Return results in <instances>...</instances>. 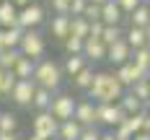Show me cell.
Masks as SVG:
<instances>
[{"label": "cell", "instance_id": "obj_1", "mask_svg": "<svg viewBox=\"0 0 150 140\" xmlns=\"http://www.w3.org/2000/svg\"><path fill=\"white\" fill-rule=\"evenodd\" d=\"M127 88L117 80L114 73H96L93 83L88 86V96L96 104H114V101H119V96Z\"/></svg>", "mask_w": 150, "mask_h": 140}, {"label": "cell", "instance_id": "obj_2", "mask_svg": "<svg viewBox=\"0 0 150 140\" xmlns=\"http://www.w3.org/2000/svg\"><path fill=\"white\" fill-rule=\"evenodd\" d=\"M34 83L36 86H42V88H49V91H57L62 86V68L57 65L54 60H49V57H42V60H36V68H34Z\"/></svg>", "mask_w": 150, "mask_h": 140}, {"label": "cell", "instance_id": "obj_3", "mask_svg": "<svg viewBox=\"0 0 150 140\" xmlns=\"http://www.w3.org/2000/svg\"><path fill=\"white\" fill-rule=\"evenodd\" d=\"M18 52H21L23 57H31V60H42L44 52H47L44 34L39 29H23L21 42H18Z\"/></svg>", "mask_w": 150, "mask_h": 140}, {"label": "cell", "instance_id": "obj_4", "mask_svg": "<svg viewBox=\"0 0 150 140\" xmlns=\"http://www.w3.org/2000/svg\"><path fill=\"white\" fill-rule=\"evenodd\" d=\"M57 127H60V122L49 112H36V117L31 122V132L42 140H57Z\"/></svg>", "mask_w": 150, "mask_h": 140}, {"label": "cell", "instance_id": "obj_5", "mask_svg": "<svg viewBox=\"0 0 150 140\" xmlns=\"http://www.w3.org/2000/svg\"><path fill=\"white\" fill-rule=\"evenodd\" d=\"M57 122H65V119H73V112H75V99L70 96V93H57L54 91V96H52V104H49V109H47Z\"/></svg>", "mask_w": 150, "mask_h": 140}, {"label": "cell", "instance_id": "obj_6", "mask_svg": "<svg viewBox=\"0 0 150 140\" xmlns=\"http://www.w3.org/2000/svg\"><path fill=\"white\" fill-rule=\"evenodd\" d=\"M44 18H47V13L39 3H29L23 8H18V26L21 29H39L44 23Z\"/></svg>", "mask_w": 150, "mask_h": 140}, {"label": "cell", "instance_id": "obj_7", "mask_svg": "<svg viewBox=\"0 0 150 140\" xmlns=\"http://www.w3.org/2000/svg\"><path fill=\"white\" fill-rule=\"evenodd\" d=\"M34 91H36L34 78H16L13 88H11V101H13V104H18V107H31Z\"/></svg>", "mask_w": 150, "mask_h": 140}, {"label": "cell", "instance_id": "obj_8", "mask_svg": "<svg viewBox=\"0 0 150 140\" xmlns=\"http://www.w3.org/2000/svg\"><path fill=\"white\" fill-rule=\"evenodd\" d=\"M124 112H122V107L114 101V104H96V122H101V124H106V127H117V124H122L124 122Z\"/></svg>", "mask_w": 150, "mask_h": 140}, {"label": "cell", "instance_id": "obj_9", "mask_svg": "<svg viewBox=\"0 0 150 140\" xmlns=\"http://www.w3.org/2000/svg\"><path fill=\"white\" fill-rule=\"evenodd\" d=\"M114 75H117V80H119L124 88H129L135 80L145 78V73H142V70H140L132 60H127V62H122V65H117V73H114Z\"/></svg>", "mask_w": 150, "mask_h": 140}, {"label": "cell", "instance_id": "obj_10", "mask_svg": "<svg viewBox=\"0 0 150 140\" xmlns=\"http://www.w3.org/2000/svg\"><path fill=\"white\" fill-rule=\"evenodd\" d=\"M73 119L80 122L83 127H93L96 124V101H75Z\"/></svg>", "mask_w": 150, "mask_h": 140}, {"label": "cell", "instance_id": "obj_11", "mask_svg": "<svg viewBox=\"0 0 150 140\" xmlns=\"http://www.w3.org/2000/svg\"><path fill=\"white\" fill-rule=\"evenodd\" d=\"M129 57H132V47L124 42V36H122L119 42L106 47V60L111 62V65H122V62H127Z\"/></svg>", "mask_w": 150, "mask_h": 140}, {"label": "cell", "instance_id": "obj_12", "mask_svg": "<svg viewBox=\"0 0 150 140\" xmlns=\"http://www.w3.org/2000/svg\"><path fill=\"white\" fill-rule=\"evenodd\" d=\"M49 34H52V39L65 42L70 36V16L67 13H54L52 21H49Z\"/></svg>", "mask_w": 150, "mask_h": 140}, {"label": "cell", "instance_id": "obj_13", "mask_svg": "<svg viewBox=\"0 0 150 140\" xmlns=\"http://www.w3.org/2000/svg\"><path fill=\"white\" fill-rule=\"evenodd\" d=\"M83 57L88 62H101L106 60V44L101 39H83Z\"/></svg>", "mask_w": 150, "mask_h": 140}, {"label": "cell", "instance_id": "obj_14", "mask_svg": "<svg viewBox=\"0 0 150 140\" xmlns=\"http://www.w3.org/2000/svg\"><path fill=\"white\" fill-rule=\"evenodd\" d=\"M124 13H122V8L117 5V0H106L104 5H101V21L109 23V26H119Z\"/></svg>", "mask_w": 150, "mask_h": 140}, {"label": "cell", "instance_id": "obj_15", "mask_svg": "<svg viewBox=\"0 0 150 140\" xmlns=\"http://www.w3.org/2000/svg\"><path fill=\"white\" fill-rule=\"evenodd\" d=\"M18 26V8L11 0H0V29Z\"/></svg>", "mask_w": 150, "mask_h": 140}, {"label": "cell", "instance_id": "obj_16", "mask_svg": "<svg viewBox=\"0 0 150 140\" xmlns=\"http://www.w3.org/2000/svg\"><path fill=\"white\" fill-rule=\"evenodd\" d=\"M21 34H23V29H21V26L0 29V52H3V49H16V47H18V42H21Z\"/></svg>", "mask_w": 150, "mask_h": 140}, {"label": "cell", "instance_id": "obj_17", "mask_svg": "<svg viewBox=\"0 0 150 140\" xmlns=\"http://www.w3.org/2000/svg\"><path fill=\"white\" fill-rule=\"evenodd\" d=\"M80 132H83V124L80 122L65 119V122H60V127H57V140H78Z\"/></svg>", "mask_w": 150, "mask_h": 140}, {"label": "cell", "instance_id": "obj_18", "mask_svg": "<svg viewBox=\"0 0 150 140\" xmlns=\"http://www.w3.org/2000/svg\"><path fill=\"white\" fill-rule=\"evenodd\" d=\"M117 104L122 107V112H124V114H137V112H142V109H145V104H142V101H140V99H137L129 88L119 96V101H117Z\"/></svg>", "mask_w": 150, "mask_h": 140}, {"label": "cell", "instance_id": "obj_19", "mask_svg": "<svg viewBox=\"0 0 150 140\" xmlns=\"http://www.w3.org/2000/svg\"><path fill=\"white\" fill-rule=\"evenodd\" d=\"M52 96H54V91L36 86V91H34V99H31V107L36 109V112H47V109H49V104H52Z\"/></svg>", "mask_w": 150, "mask_h": 140}, {"label": "cell", "instance_id": "obj_20", "mask_svg": "<svg viewBox=\"0 0 150 140\" xmlns=\"http://www.w3.org/2000/svg\"><path fill=\"white\" fill-rule=\"evenodd\" d=\"M129 60L135 62L137 68L145 73V78L150 75V47L145 44V47H137V49H132V57Z\"/></svg>", "mask_w": 150, "mask_h": 140}, {"label": "cell", "instance_id": "obj_21", "mask_svg": "<svg viewBox=\"0 0 150 140\" xmlns=\"http://www.w3.org/2000/svg\"><path fill=\"white\" fill-rule=\"evenodd\" d=\"M86 65H88V60H86L83 55H67V57H65V65H62V73L67 78H73L75 73H80Z\"/></svg>", "mask_w": 150, "mask_h": 140}, {"label": "cell", "instance_id": "obj_22", "mask_svg": "<svg viewBox=\"0 0 150 140\" xmlns=\"http://www.w3.org/2000/svg\"><path fill=\"white\" fill-rule=\"evenodd\" d=\"M93 75H96V70H93V62H88L80 73H75L73 75V83L75 88H80V91H88V86L93 83Z\"/></svg>", "mask_w": 150, "mask_h": 140}, {"label": "cell", "instance_id": "obj_23", "mask_svg": "<svg viewBox=\"0 0 150 140\" xmlns=\"http://www.w3.org/2000/svg\"><path fill=\"white\" fill-rule=\"evenodd\" d=\"M34 68H36V60H31V57H18V62L13 65V75L16 78H31L34 75Z\"/></svg>", "mask_w": 150, "mask_h": 140}, {"label": "cell", "instance_id": "obj_24", "mask_svg": "<svg viewBox=\"0 0 150 140\" xmlns=\"http://www.w3.org/2000/svg\"><path fill=\"white\" fill-rule=\"evenodd\" d=\"M127 18H129V26H140V29H145V26L150 23L148 5H145V3H140V5H137L135 11H132V13L127 16Z\"/></svg>", "mask_w": 150, "mask_h": 140}, {"label": "cell", "instance_id": "obj_25", "mask_svg": "<svg viewBox=\"0 0 150 140\" xmlns=\"http://www.w3.org/2000/svg\"><path fill=\"white\" fill-rule=\"evenodd\" d=\"M124 42L137 49V47H145V29H140V26H129V29L124 31Z\"/></svg>", "mask_w": 150, "mask_h": 140}, {"label": "cell", "instance_id": "obj_26", "mask_svg": "<svg viewBox=\"0 0 150 140\" xmlns=\"http://www.w3.org/2000/svg\"><path fill=\"white\" fill-rule=\"evenodd\" d=\"M70 36H78V39L88 36V21L83 16H70Z\"/></svg>", "mask_w": 150, "mask_h": 140}, {"label": "cell", "instance_id": "obj_27", "mask_svg": "<svg viewBox=\"0 0 150 140\" xmlns=\"http://www.w3.org/2000/svg\"><path fill=\"white\" fill-rule=\"evenodd\" d=\"M129 91L135 93V96L142 101V104H148V101H150V86H148V78H140V80H135V83L129 86Z\"/></svg>", "mask_w": 150, "mask_h": 140}, {"label": "cell", "instance_id": "obj_28", "mask_svg": "<svg viewBox=\"0 0 150 140\" xmlns=\"http://www.w3.org/2000/svg\"><path fill=\"white\" fill-rule=\"evenodd\" d=\"M122 36H124L122 26H109V23H104V31H101V42H104L106 47L114 44V42H119Z\"/></svg>", "mask_w": 150, "mask_h": 140}, {"label": "cell", "instance_id": "obj_29", "mask_svg": "<svg viewBox=\"0 0 150 140\" xmlns=\"http://www.w3.org/2000/svg\"><path fill=\"white\" fill-rule=\"evenodd\" d=\"M13 83H16L13 70H5V68H0V96H3V99H5V96H11Z\"/></svg>", "mask_w": 150, "mask_h": 140}, {"label": "cell", "instance_id": "obj_30", "mask_svg": "<svg viewBox=\"0 0 150 140\" xmlns=\"http://www.w3.org/2000/svg\"><path fill=\"white\" fill-rule=\"evenodd\" d=\"M18 57H21L18 47H16V49H3V52H0V68H5V70H13V65L18 62Z\"/></svg>", "mask_w": 150, "mask_h": 140}, {"label": "cell", "instance_id": "obj_31", "mask_svg": "<svg viewBox=\"0 0 150 140\" xmlns=\"http://www.w3.org/2000/svg\"><path fill=\"white\" fill-rule=\"evenodd\" d=\"M18 127V117L13 112H0V132H16Z\"/></svg>", "mask_w": 150, "mask_h": 140}, {"label": "cell", "instance_id": "obj_32", "mask_svg": "<svg viewBox=\"0 0 150 140\" xmlns=\"http://www.w3.org/2000/svg\"><path fill=\"white\" fill-rule=\"evenodd\" d=\"M62 44H65L67 55H83V39H78V36H67Z\"/></svg>", "mask_w": 150, "mask_h": 140}, {"label": "cell", "instance_id": "obj_33", "mask_svg": "<svg viewBox=\"0 0 150 140\" xmlns=\"http://www.w3.org/2000/svg\"><path fill=\"white\" fill-rule=\"evenodd\" d=\"M83 18H86V21H101V5L88 3V5H86V11H83Z\"/></svg>", "mask_w": 150, "mask_h": 140}, {"label": "cell", "instance_id": "obj_34", "mask_svg": "<svg viewBox=\"0 0 150 140\" xmlns=\"http://www.w3.org/2000/svg\"><path fill=\"white\" fill-rule=\"evenodd\" d=\"M140 3H145V0H117V5L122 8V13H124V16H129Z\"/></svg>", "mask_w": 150, "mask_h": 140}, {"label": "cell", "instance_id": "obj_35", "mask_svg": "<svg viewBox=\"0 0 150 140\" xmlns=\"http://www.w3.org/2000/svg\"><path fill=\"white\" fill-rule=\"evenodd\" d=\"M49 5H52L54 13H67L70 16V0H49Z\"/></svg>", "mask_w": 150, "mask_h": 140}, {"label": "cell", "instance_id": "obj_36", "mask_svg": "<svg viewBox=\"0 0 150 140\" xmlns=\"http://www.w3.org/2000/svg\"><path fill=\"white\" fill-rule=\"evenodd\" d=\"M88 0H70V16H83Z\"/></svg>", "mask_w": 150, "mask_h": 140}, {"label": "cell", "instance_id": "obj_37", "mask_svg": "<svg viewBox=\"0 0 150 140\" xmlns=\"http://www.w3.org/2000/svg\"><path fill=\"white\" fill-rule=\"evenodd\" d=\"M98 138H101V132H98L96 124H93V127H83V132H80L78 140H98Z\"/></svg>", "mask_w": 150, "mask_h": 140}, {"label": "cell", "instance_id": "obj_38", "mask_svg": "<svg viewBox=\"0 0 150 140\" xmlns=\"http://www.w3.org/2000/svg\"><path fill=\"white\" fill-rule=\"evenodd\" d=\"M142 130L150 132V112H148V109H145V117H142Z\"/></svg>", "mask_w": 150, "mask_h": 140}, {"label": "cell", "instance_id": "obj_39", "mask_svg": "<svg viewBox=\"0 0 150 140\" xmlns=\"http://www.w3.org/2000/svg\"><path fill=\"white\" fill-rule=\"evenodd\" d=\"M132 140H150V132L140 130V132H135V135H132Z\"/></svg>", "mask_w": 150, "mask_h": 140}, {"label": "cell", "instance_id": "obj_40", "mask_svg": "<svg viewBox=\"0 0 150 140\" xmlns=\"http://www.w3.org/2000/svg\"><path fill=\"white\" fill-rule=\"evenodd\" d=\"M0 140H21L16 132H0Z\"/></svg>", "mask_w": 150, "mask_h": 140}, {"label": "cell", "instance_id": "obj_41", "mask_svg": "<svg viewBox=\"0 0 150 140\" xmlns=\"http://www.w3.org/2000/svg\"><path fill=\"white\" fill-rule=\"evenodd\" d=\"M98 140H117V135H114V130H109V132H101Z\"/></svg>", "mask_w": 150, "mask_h": 140}, {"label": "cell", "instance_id": "obj_42", "mask_svg": "<svg viewBox=\"0 0 150 140\" xmlns=\"http://www.w3.org/2000/svg\"><path fill=\"white\" fill-rule=\"evenodd\" d=\"M16 8H23V5H29V3H34V0H11Z\"/></svg>", "mask_w": 150, "mask_h": 140}, {"label": "cell", "instance_id": "obj_43", "mask_svg": "<svg viewBox=\"0 0 150 140\" xmlns=\"http://www.w3.org/2000/svg\"><path fill=\"white\" fill-rule=\"evenodd\" d=\"M145 44L150 47V23H148V26H145Z\"/></svg>", "mask_w": 150, "mask_h": 140}, {"label": "cell", "instance_id": "obj_44", "mask_svg": "<svg viewBox=\"0 0 150 140\" xmlns=\"http://www.w3.org/2000/svg\"><path fill=\"white\" fill-rule=\"evenodd\" d=\"M88 3H96V5H104L106 0H88Z\"/></svg>", "mask_w": 150, "mask_h": 140}, {"label": "cell", "instance_id": "obj_45", "mask_svg": "<svg viewBox=\"0 0 150 140\" xmlns=\"http://www.w3.org/2000/svg\"><path fill=\"white\" fill-rule=\"evenodd\" d=\"M26 140H42V138H36V135H34V132H31V138H26Z\"/></svg>", "mask_w": 150, "mask_h": 140}, {"label": "cell", "instance_id": "obj_46", "mask_svg": "<svg viewBox=\"0 0 150 140\" xmlns=\"http://www.w3.org/2000/svg\"><path fill=\"white\" fill-rule=\"evenodd\" d=\"M145 5H148V13H150V0H145Z\"/></svg>", "mask_w": 150, "mask_h": 140}, {"label": "cell", "instance_id": "obj_47", "mask_svg": "<svg viewBox=\"0 0 150 140\" xmlns=\"http://www.w3.org/2000/svg\"><path fill=\"white\" fill-rule=\"evenodd\" d=\"M145 109H148V112H150V101H148V104H145Z\"/></svg>", "mask_w": 150, "mask_h": 140}, {"label": "cell", "instance_id": "obj_48", "mask_svg": "<svg viewBox=\"0 0 150 140\" xmlns=\"http://www.w3.org/2000/svg\"><path fill=\"white\" fill-rule=\"evenodd\" d=\"M148 86H150V75H148Z\"/></svg>", "mask_w": 150, "mask_h": 140}]
</instances>
